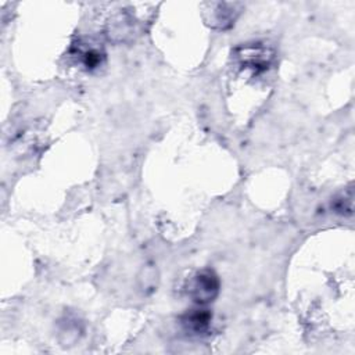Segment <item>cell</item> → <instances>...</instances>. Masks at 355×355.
Listing matches in <instances>:
<instances>
[{
	"label": "cell",
	"mask_w": 355,
	"mask_h": 355,
	"mask_svg": "<svg viewBox=\"0 0 355 355\" xmlns=\"http://www.w3.org/2000/svg\"><path fill=\"white\" fill-rule=\"evenodd\" d=\"M211 320H212V313L205 308L190 309L180 318L183 330L194 336L205 333L211 324Z\"/></svg>",
	"instance_id": "3"
},
{
	"label": "cell",
	"mask_w": 355,
	"mask_h": 355,
	"mask_svg": "<svg viewBox=\"0 0 355 355\" xmlns=\"http://www.w3.org/2000/svg\"><path fill=\"white\" fill-rule=\"evenodd\" d=\"M219 287L220 282L218 275L211 269H202L197 272L189 282L187 294L193 298L194 302L205 305L216 298L219 294Z\"/></svg>",
	"instance_id": "1"
},
{
	"label": "cell",
	"mask_w": 355,
	"mask_h": 355,
	"mask_svg": "<svg viewBox=\"0 0 355 355\" xmlns=\"http://www.w3.org/2000/svg\"><path fill=\"white\" fill-rule=\"evenodd\" d=\"M236 58L244 68H250L255 72L268 69L273 60V53L263 44H248L236 50Z\"/></svg>",
	"instance_id": "2"
},
{
	"label": "cell",
	"mask_w": 355,
	"mask_h": 355,
	"mask_svg": "<svg viewBox=\"0 0 355 355\" xmlns=\"http://www.w3.org/2000/svg\"><path fill=\"white\" fill-rule=\"evenodd\" d=\"M334 209L343 215L352 214V190L351 189L347 193H344L343 197L334 201Z\"/></svg>",
	"instance_id": "5"
},
{
	"label": "cell",
	"mask_w": 355,
	"mask_h": 355,
	"mask_svg": "<svg viewBox=\"0 0 355 355\" xmlns=\"http://www.w3.org/2000/svg\"><path fill=\"white\" fill-rule=\"evenodd\" d=\"M78 54L83 62V65L87 68V69H94L97 67L101 65L103 60H104V53L100 47L97 46H93V44H89V46H78Z\"/></svg>",
	"instance_id": "4"
}]
</instances>
